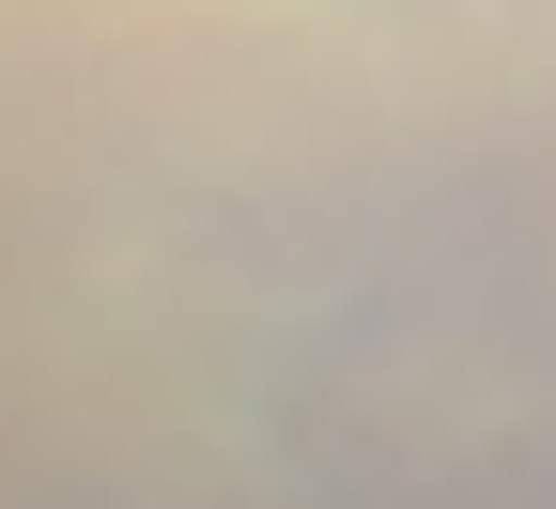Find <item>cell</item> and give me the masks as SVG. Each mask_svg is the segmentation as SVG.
<instances>
[{"label":"cell","mask_w":556,"mask_h":509,"mask_svg":"<svg viewBox=\"0 0 556 509\" xmlns=\"http://www.w3.org/2000/svg\"><path fill=\"white\" fill-rule=\"evenodd\" d=\"M479 16H495V0H479ZM495 47H510V31H495ZM510 78H526V62H510ZM526 109H541V93H526ZM541 139H556V109H541Z\"/></svg>","instance_id":"6da1fadb"}]
</instances>
